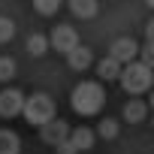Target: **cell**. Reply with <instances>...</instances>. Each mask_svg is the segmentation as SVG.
Masks as SVG:
<instances>
[{
  "label": "cell",
  "mask_w": 154,
  "mask_h": 154,
  "mask_svg": "<svg viewBox=\"0 0 154 154\" xmlns=\"http://www.w3.org/2000/svg\"><path fill=\"white\" fill-rule=\"evenodd\" d=\"M103 100H106V94H103V85L100 82H79L72 88L69 106L79 112L82 118H91V115H97L103 109Z\"/></svg>",
  "instance_id": "obj_1"
},
{
  "label": "cell",
  "mask_w": 154,
  "mask_h": 154,
  "mask_svg": "<svg viewBox=\"0 0 154 154\" xmlns=\"http://www.w3.org/2000/svg\"><path fill=\"white\" fill-rule=\"evenodd\" d=\"M151 66L142 63V60H130V63H121V72H118V82L121 88L130 94V97H139L151 88Z\"/></svg>",
  "instance_id": "obj_2"
},
{
  "label": "cell",
  "mask_w": 154,
  "mask_h": 154,
  "mask_svg": "<svg viewBox=\"0 0 154 154\" xmlns=\"http://www.w3.org/2000/svg\"><path fill=\"white\" fill-rule=\"evenodd\" d=\"M21 115L27 124H45L48 118H54V100L48 94H33V97H24V106H21Z\"/></svg>",
  "instance_id": "obj_3"
},
{
  "label": "cell",
  "mask_w": 154,
  "mask_h": 154,
  "mask_svg": "<svg viewBox=\"0 0 154 154\" xmlns=\"http://www.w3.org/2000/svg\"><path fill=\"white\" fill-rule=\"evenodd\" d=\"M72 45H79V33H75L69 24H54V30L48 33V48H54V51H69Z\"/></svg>",
  "instance_id": "obj_4"
},
{
  "label": "cell",
  "mask_w": 154,
  "mask_h": 154,
  "mask_svg": "<svg viewBox=\"0 0 154 154\" xmlns=\"http://www.w3.org/2000/svg\"><path fill=\"white\" fill-rule=\"evenodd\" d=\"M69 136V124L66 121H60V118H48L45 124H39V139L45 142V145H57V142H63Z\"/></svg>",
  "instance_id": "obj_5"
},
{
  "label": "cell",
  "mask_w": 154,
  "mask_h": 154,
  "mask_svg": "<svg viewBox=\"0 0 154 154\" xmlns=\"http://www.w3.org/2000/svg\"><path fill=\"white\" fill-rule=\"evenodd\" d=\"M21 106H24V94L18 88H3L0 91V118L21 115Z\"/></svg>",
  "instance_id": "obj_6"
},
{
  "label": "cell",
  "mask_w": 154,
  "mask_h": 154,
  "mask_svg": "<svg viewBox=\"0 0 154 154\" xmlns=\"http://www.w3.org/2000/svg\"><path fill=\"white\" fill-rule=\"evenodd\" d=\"M136 48H139V42L133 36H118L109 45V57H115L118 63H130V60H136Z\"/></svg>",
  "instance_id": "obj_7"
},
{
  "label": "cell",
  "mask_w": 154,
  "mask_h": 154,
  "mask_svg": "<svg viewBox=\"0 0 154 154\" xmlns=\"http://www.w3.org/2000/svg\"><path fill=\"white\" fill-rule=\"evenodd\" d=\"M66 63H69V69H75V72H85V69L94 63V54H91L88 45H72V48L66 51Z\"/></svg>",
  "instance_id": "obj_8"
},
{
  "label": "cell",
  "mask_w": 154,
  "mask_h": 154,
  "mask_svg": "<svg viewBox=\"0 0 154 154\" xmlns=\"http://www.w3.org/2000/svg\"><path fill=\"white\" fill-rule=\"evenodd\" d=\"M66 139L72 142V148H75V151H91V148H94V142H97L94 130H91V127H85V124H82V127H72Z\"/></svg>",
  "instance_id": "obj_9"
},
{
  "label": "cell",
  "mask_w": 154,
  "mask_h": 154,
  "mask_svg": "<svg viewBox=\"0 0 154 154\" xmlns=\"http://www.w3.org/2000/svg\"><path fill=\"white\" fill-rule=\"evenodd\" d=\"M121 115H124V121H130V124H139V121H145V115H148V106H145L139 97H130V100L124 103Z\"/></svg>",
  "instance_id": "obj_10"
},
{
  "label": "cell",
  "mask_w": 154,
  "mask_h": 154,
  "mask_svg": "<svg viewBox=\"0 0 154 154\" xmlns=\"http://www.w3.org/2000/svg\"><path fill=\"white\" fill-rule=\"evenodd\" d=\"M118 72H121V63H118L115 57L106 54L103 60H97V75H100V82H115Z\"/></svg>",
  "instance_id": "obj_11"
},
{
  "label": "cell",
  "mask_w": 154,
  "mask_h": 154,
  "mask_svg": "<svg viewBox=\"0 0 154 154\" xmlns=\"http://www.w3.org/2000/svg\"><path fill=\"white\" fill-rule=\"evenodd\" d=\"M21 151V139L12 130H0V154H18Z\"/></svg>",
  "instance_id": "obj_12"
},
{
  "label": "cell",
  "mask_w": 154,
  "mask_h": 154,
  "mask_svg": "<svg viewBox=\"0 0 154 154\" xmlns=\"http://www.w3.org/2000/svg\"><path fill=\"white\" fill-rule=\"evenodd\" d=\"M97 0H69V9L72 15H79V18H94L97 15Z\"/></svg>",
  "instance_id": "obj_13"
},
{
  "label": "cell",
  "mask_w": 154,
  "mask_h": 154,
  "mask_svg": "<svg viewBox=\"0 0 154 154\" xmlns=\"http://www.w3.org/2000/svg\"><path fill=\"white\" fill-rule=\"evenodd\" d=\"M45 51H48V36H45V33H30V36H27V54L42 57Z\"/></svg>",
  "instance_id": "obj_14"
},
{
  "label": "cell",
  "mask_w": 154,
  "mask_h": 154,
  "mask_svg": "<svg viewBox=\"0 0 154 154\" xmlns=\"http://www.w3.org/2000/svg\"><path fill=\"white\" fill-rule=\"evenodd\" d=\"M118 133H121V127H118V121H112V118H103V121L97 124V130H94V136H100V139H118Z\"/></svg>",
  "instance_id": "obj_15"
},
{
  "label": "cell",
  "mask_w": 154,
  "mask_h": 154,
  "mask_svg": "<svg viewBox=\"0 0 154 154\" xmlns=\"http://www.w3.org/2000/svg\"><path fill=\"white\" fill-rule=\"evenodd\" d=\"M12 36H15V21H12V18H6V15H0V45L9 42Z\"/></svg>",
  "instance_id": "obj_16"
},
{
  "label": "cell",
  "mask_w": 154,
  "mask_h": 154,
  "mask_svg": "<svg viewBox=\"0 0 154 154\" xmlns=\"http://www.w3.org/2000/svg\"><path fill=\"white\" fill-rule=\"evenodd\" d=\"M33 6H36L39 15H54L60 9V0H33Z\"/></svg>",
  "instance_id": "obj_17"
},
{
  "label": "cell",
  "mask_w": 154,
  "mask_h": 154,
  "mask_svg": "<svg viewBox=\"0 0 154 154\" xmlns=\"http://www.w3.org/2000/svg\"><path fill=\"white\" fill-rule=\"evenodd\" d=\"M15 75V60L12 57H0V82H9Z\"/></svg>",
  "instance_id": "obj_18"
},
{
  "label": "cell",
  "mask_w": 154,
  "mask_h": 154,
  "mask_svg": "<svg viewBox=\"0 0 154 154\" xmlns=\"http://www.w3.org/2000/svg\"><path fill=\"white\" fill-rule=\"evenodd\" d=\"M54 151H57V154H79V151L72 148V142H69V139H63V142H57V145H54Z\"/></svg>",
  "instance_id": "obj_19"
}]
</instances>
